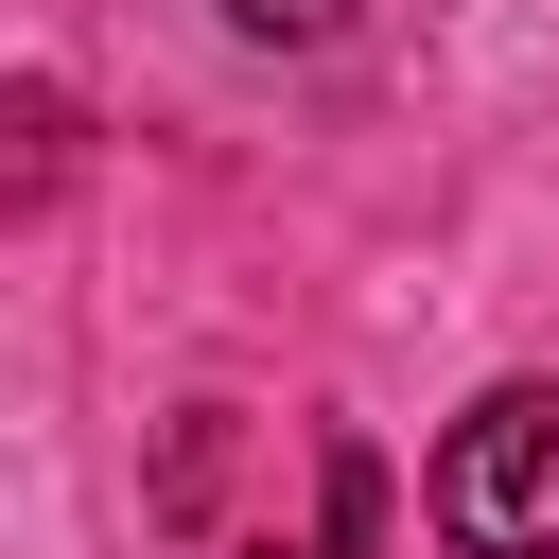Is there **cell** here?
Returning a JSON list of instances; mask_svg holds the SVG:
<instances>
[{
    "instance_id": "3",
    "label": "cell",
    "mask_w": 559,
    "mask_h": 559,
    "mask_svg": "<svg viewBox=\"0 0 559 559\" xmlns=\"http://www.w3.org/2000/svg\"><path fill=\"white\" fill-rule=\"evenodd\" d=\"M367 0H227V35H262V52H332Z\"/></svg>"
},
{
    "instance_id": "2",
    "label": "cell",
    "mask_w": 559,
    "mask_h": 559,
    "mask_svg": "<svg viewBox=\"0 0 559 559\" xmlns=\"http://www.w3.org/2000/svg\"><path fill=\"white\" fill-rule=\"evenodd\" d=\"M367 524H384V472H367V437H332V507H314L297 559H367Z\"/></svg>"
},
{
    "instance_id": "4",
    "label": "cell",
    "mask_w": 559,
    "mask_h": 559,
    "mask_svg": "<svg viewBox=\"0 0 559 559\" xmlns=\"http://www.w3.org/2000/svg\"><path fill=\"white\" fill-rule=\"evenodd\" d=\"M70 175V87H17V192Z\"/></svg>"
},
{
    "instance_id": "1",
    "label": "cell",
    "mask_w": 559,
    "mask_h": 559,
    "mask_svg": "<svg viewBox=\"0 0 559 559\" xmlns=\"http://www.w3.org/2000/svg\"><path fill=\"white\" fill-rule=\"evenodd\" d=\"M454 559H559V384H489L419 472Z\"/></svg>"
}]
</instances>
